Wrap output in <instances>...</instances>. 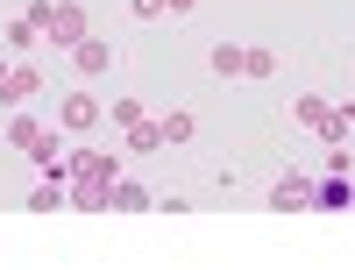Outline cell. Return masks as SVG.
<instances>
[{
    "instance_id": "6da1fadb",
    "label": "cell",
    "mask_w": 355,
    "mask_h": 270,
    "mask_svg": "<svg viewBox=\"0 0 355 270\" xmlns=\"http://www.w3.org/2000/svg\"><path fill=\"white\" fill-rule=\"evenodd\" d=\"M313 192H320V178H306V171H284L277 185H270V214H306V206H313Z\"/></svg>"
},
{
    "instance_id": "7a4b0ae2",
    "label": "cell",
    "mask_w": 355,
    "mask_h": 270,
    "mask_svg": "<svg viewBox=\"0 0 355 270\" xmlns=\"http://www.w3.org/2000/svg\"><path fill=\"white\" fill-rule=\"evenodd\" d=\"M85 36V8H78V0H57V8H50V22H43V43H78Z\"/></svg>"
},
{
    "instance_id": "3957f363",
    "label": "cell",
    "mask_w": 355,
    "mask_h": 270,
    "mask_svg": "<svg viewBox=\"0 0 355 270\" xmlns=\"http://www.w3.org/2000/svg\"><path fill=\"white\" fill-rule=\"evenodd\" d=\"M71 65H78V78H107L114 71V43H100L93 28H85V36L71 43Z\"/></svg>"
},
{
    "instance_id": "277c9868",
    "label": "cell",
    "mask_w": 355,
    "mask_h": 270,
    "mask_svg": "<svg viewBox=\"0 0 355 270\" xmlns=\"http://www.w3.org/2000/svg\"><path fill=\"white\" fill-rule=\"evenodd\" d=\"M28 164H36L43 178H71V149L57 142V128H43L36 142H28Z\"/></svg>"
},
{
    "instance_id": "5b68a950",
    "label": "cell",
    "mask_w": 355,
    "mask_h": 270,
    "mask_svg": "<svg viewBox=\"0 0 355 270\" xmlns=\"http://www.w3.org/2000/svg\"><path fill=\"white\" fill-rule=\"evenodd\" d=\"M57 128H71V135L100 128V100L85 93V85H78V93H64V107H57Z\"/></svg>"
},
{
    "instance_id": "8992f818",
    "label": "cell",
    "mask_w": 355,
    "mask_h": 270,
    "mask_svg": "<svg viewBox=\"0 0 355 270\" xmlns=\"http://www.w3.org/2000/svg\"><path fill=\"white\" fill-rule=\"evenodd\" d=\"M71 178H100V185H114V178H121V157H107V149H71Z\"/></svg>"
},
{
    "instance_id": "52a82bcc",
    "label": "cell",
    "mask_w": 355,
    "mask_h": 270,
    "mask_svg": "<svg viewBox=\"0 0 355 270\" xmlns=\"http://www.w3.org/2000/svg\"><path fill=\"white\" fill-rule=\"evenodd\" d=\"M142 206H150V192H142L135 178H114L107 185V214H142Z\"/></svg>"
},
{
    "instance_id": "ba28073f",
    "label": "cell",
    "mask_w": 355,
    "mask_h": 270,
    "mask_svg": "<svg viewBox=\"0 0 355 270\" xmlns=\"http://www.w3.org/2000/svg\"><path fill=\"white\" fill-rule=\"evenodd\" d=\"M64 199L78 206V214H107V185H100V178H71Z\"/></svg>"
},
{
    "instance_id": "9c48e42d",
    "label": "cell",
    "mask_w": 355,
    "mask_h": 270,
    "mask_svg": "<svg viewBox=\"0 0 355 270\" xmlns=\"http://www.w3.org/2000/svg\"><path fill=\"white\" fill-rule=\"evenodd\" d=\"M36 93H43V78H36V65H8V85H0V100L15 107V100H36Z\"/></svg>"
},
{
    "instance_id": "30bf717a",
    "label": "cell",
    "mask_w": 355,
    "mask_h": 270,
    "mask_svg": "<svg viewBox=\"0 0 355 270\" xmlns=\"http://www.w3.org/2000/svg\"><path fill=\"white\" fill-rule=\"evenodd\" d=\"M313 206H355V185H348V171H334V178H320V192H313Z\"/></svg>"
},
{
    "instance_id": "8fae6325",
    "label": "cell",
    "mask_w": 355,
    "mask_h": 270,
    "mask_svg": "<svg viewBox=\"0 0 355 270\" xmlns=\"http://www.w3.org/2000/svg\"><path fill=\"white\" fill-rule=\"evenodd\" d=\"M128 149H135V157H157V149H164V128L150 121V114H142V121L128 128Z\"/></svg>"
},
{
    "instance_id": "7c38bea8",
    "label": "cell",
    "mask_w": 355,
    "mask_h": 270,
    "mask_svg": "<svg viewBox=\"0 0 355 270\" xmlns=\"http://www.w3.org/2000/svg\"><path fill=\"white\" fill-rule=\"evenodd\" d=\"M157 128H164V149H178V142H192V128H199V121H192L185 107H171V114H164Z\"/></svg>"
},
{
    "instance_id": "4fadbf2b",
    "label": "cell",
    "mask_w": 355,
    "mask_h": 270,
    "mask_svg": "<svg viewBox=\"0 0 355 270\" xmlns=\"http://www.w3.org/2000/svg\"><path fill=\"white\" fill-rule=\"evenodd\" d=\"M206 65H214L220 78H242V43H214V50H206Z\"/></svg>"
},
{
    "instance_id": "5bb4252c",
    "label": "cell",
    "mask_w": 355,
    "mask_h": 270,
    "mask_svg": "<svg viewBox=\"0 0 355 270\" xmlns=\"http://www.w3.org/2000/svg\"><path fill=\"white\" fill-rule=\"evenodd\" d=\"M36 135H43V121H36V114H15V121H8V149H28Z\"/></svg>"
},
{
    "instance_id": "9a60e30c",
    "label": "cell",
    "mask_w": 355,
    "mask_h": 270,
    "mask_svg": "<svg viewBox=\"0 0 355 270\" xmlns=\"http://www.w3.org/2000/svg\"><path fill=\"white\" fill-rule=\"evenodd\" d=\"M57 199H64V178H43V185L28 192V206H36V214H57Z\"/></svg>"
},
{
    "instance_id": "2e32d148",
    "label": "cell",
    "mask_w": 355,
    "mask_h": 270,
    "mask_svg": "<svg viewBox=\"0 0 355 270\" xmlns=\"http://www.w3.org/2000/svg\"><path fill=\"white\" fill-rule=\"evenodd\" d=\"M36 43H43V28L28 22V15H21V22H8V50H36Z\"/></svg>"
},
{
    "instance_id": "e0dca14e",
    "label": "cell",
    "mask_w": 355,
    "mask_h": 270,
    "mask_svg": "<svg viewBox=\"0 0 355 270\" xmlns=\"http://www.w3.org/2000/svg\"><path fill=\"white\" fill-rule=\"evenodd\" d=\"M270 71H277L270 50H242V78H270Z\"/></svg>"
},
{
    "instance_id": "ac0fdd59",
    "label": "cell",
    "mask_w": 355,
    "mask_h": 270,
    "mask_svg": "<svg viewBox=\"0 0 355 270\" xmlns=\"http://www.w3.org/2000/svg\"><path fill=\"white\" fill-rule=\"evenodd\" d=\"M291 114H299V121H306V128H320V121H327V100H320V93H306V100H299V107H291Z\"/></svg>"
},
{
    "instance_id": "d6986e66",
    "label": "cell",
    "mask_w": 355,
    "mask_h": 270,
    "mask_svg": "<svg viewBox=\"0 0 355 270\" xmlns=\"http://www.w3.org/2000/svg\"><path fill=\"white\" fill-rule=\"evenodd\" d=\"M128 8H135L142 22H157V15H164V0H128Z\"/></svg>"
},
{
    "instance_id": "ffe728a7",
    "label": "cell",
    "mask_w": 355,
    "mask_h": 270,
    "mask_svg": "<svg viewBox=\"0 0 355 270\" xmlns=\"http://www.w3.org/2000/svg\"><path fill=\"white\" fill-rule=\"evenodd\" d=\"M164 8H171V15H192V8H199V0H164Z\"/></svg>"
},
{
    "instance_id": "44dd1931",
    "label": "cell",
    "mask_w": 355,
    "mask_h": 270,
    "mask_svg": "<svg viewBox=\"0 0 355 270\" xmlns=\"http://www.w3.org/2000/svg\"><path fill=\"white\" fill-rule=\"evenodd\" d=\"M0 85H8V57H0Z\"/></svg>"
},
{
    "instance_id": "7402d4cb",
    "label": "cell",
    "mask_w": 355,
    "mask_h": 270,
    "mask_svg": "<svg viewBox=\"0 0 355 270\" xmlns=\"http://www.w3.org/2000/svg\"><path fill=\"white\" fill-rule=\"evenodd\" d=\"M348 121H355V107H348Z\"/></svg>"
}]
</instances>
